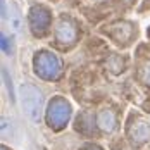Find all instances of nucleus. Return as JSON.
I'll return each instance as SVG.
<instances>
[{"label": "nucleus", "mask_w": 150, "mask_h": 150, "mask_svg": "<svg viewBox=\"0 0 150 150\" xmlns=\"http://www.w3.org/2000/svg\"><path fill=\"white\" fill-rule=\"evenodd\" d=\"M42 93L36 90V88H31V86H24L23 93H21V104L23 109L26 112V116L30 117L33 122L40 119L42 116Z\"/></svg>", "instance_id": "nucleus-1"}, {"label": "nucleus", "mask_w": 150, "mask_h": 150, "mask_svg": "<svg viewBox=\"0 0 150 150\" xmlns=\"http://www.w3.org/2000/svg\"><path fill=\"white\" fill-rule=\"evenodd\" d=\"M9 23H11V26H12V30L16 33H19L21 31V17H19V12H17V9H16V5H11L9 7Z\"/></svg>", "instance_id": "nucleus-2"}, {"label": "nucleus", "mask_w": 150, "mask_h": 150, "mask_svg": "<svg viewBox=\"0 0 150 150\" xmlns=\"http://www.w3.org/2000/svg\"><path fill=\"white\" fill-rule=\"evenodd\" d=\"M4 76H5V85H7V88H9V95H11V98H14V91H12V83H11V78L7 76V71L4 69Z\"/></svg>", "instance_id": "nucleus-3"}]
</instances>
